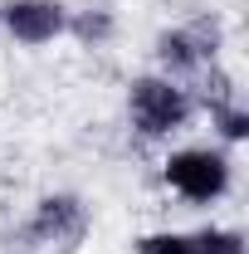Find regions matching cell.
<instances>
[{
	"mask_svg": "<svg viewBox=\"0 0 249 254\" xmlns=\"http://www.w3.org/2000/svg\"><path fill=\"white\" fill-rule=\"evenodd\" d=\"M161 181L186 205H215L235 186V157L225 147H176L161 161Z\"/></svg>",
	"mask_w": 249,
	"mask_h": 254,
	"instance_id": "2",
	"label": "cell"
},
{
	"mask_svg": "<svg viewBox=\"0 0 249 254\" xmlns=\"http://www.w3.org/2000/svg\"><path fill=\"white\" fill-rule=\"evenodd\" d=\"M83 230H88V205L73 190H54V195L34 200V215H30L34 245H78Z\"/></svg>",
	"mask_w": 249,
	"mask_h": 254,
	"instance_id": "4",
	"label": "cell"
},
{
	"mask_svg": "<svg viewBox=\"0 0 249 254\" xmlns=\"http://www.w3.org/2000/svg\"><path fill=\"white\" fill-rule=\"evenodd\" d=\"M113 30H118V20H113V10H103V5H93V10H68V34L83 39V44H93V49L108 44Z\"/></svg>",
	"mask_w": 249,
	"mask_h": 254,
	"instance_id": "6",
	"label": "cell"
},
{
	"mask_svg": "<svg viewBox=\"0 0 249 254\" xmlns=\"http://www.w3.org/2000/svg\"><path fill=\"white\" fill-rule=\"evenodd\" d=\"M195 118V98L181 78H166V73H142L132 78L127 88V123L137 137L147 142H171L176 132H186Z\"/></svg>",
	"mask_w": 249,
	"mask_h": 254,
	"instance_id": "1",
	"label": "cell"
},
{
	"mask_svg": "<svg viewBox=\"0 0 249 254\" xmlns=\"http://www.w3.org/2000/svg\"><path fill=\"white\" fill-rule=\"evenodd\" d=\"M190 240H195V254H249L245 235L240 230H225V225H205Z\"/></svg>",
	"mask_w": 249,
	"mask_h": 254,
	"instance_id": "8",
	"label": "cell"
},
{
	"mask_svg": "<svg viewBox=\"0 0 249 254\" xmlns=\"http://www.w3.org/2000/svg\"><path fill=\"white\" fill-rule=\"evenodd\" d=\"M0 30L20 49H44L68 34V5L63 0H5L0 5Z\"/></svg>",
	"mask_w": 249,
	"mask_h": 254,
	"instance_id": "3",
	"label": "cell"
},
{
	"mask_svg": "<svg viewBox=\"0 0 249 254\" xmlns=\"http://www.w3.org/2000/svg\"><path fill=\"white\" fill-rule=\"evenodd\" d=\"M132 250L137 254H195V240L186 230H147Z\"/></svg>",
	"mask_w": 249,
	"mask_h": 254,
	"instance_id": "9",
	"label": "cell"
},
{
	"mask_svg": "<svg viewBox=\"0 0 249 254\" xmlns=\"http://www.w3.org/2000/svg\"><path fill=\"white\" fill-rule=\"evenodd\" d=\"M210 59H215V34H205V25H176L156 34V64L166 78H186Z\"/></svg>",
	"mask_w": 249,
	"mask_h": 254,
	"instance_id": "5",
	"label": "cell"
},
{
	"mask_svg": "<svg viewBox=\"0 0 249 254\" xmlns=\"http://www.w3.org/2000/svg\"><path fill=\"white\" fill-rule=\"evenodd\" d=\"M210 127H215L220 147H240L249 137V108L245 103H215L210 108Z\"/></svg>",
	"mask_w": 249,
	"mask_h": 254,
	"instance_id": "7",
	"label": "cell"
}]
</instances>
